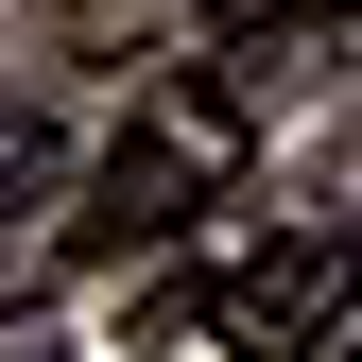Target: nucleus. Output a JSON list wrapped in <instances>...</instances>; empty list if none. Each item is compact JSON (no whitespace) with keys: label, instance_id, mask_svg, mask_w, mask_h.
Listing matches in <instances>:
<instances>
[{"label":"nucleus","instance_id":"f257e3e1","mask_svg":"<svg viewBox=\"0 0 362 362\" xmlns=\"http://www.w3.org/2000/svg\"><path fill=\"white\" fill-rule=\"evenodd\" d=\"M362 310V224H242V242L139 276V328H190L224 362H328Z\"/></svg>","mask_w":362,"mask_h":362},{"label":"nucleus","instance_id":"39448f33","mask_svg":"<svg viewBox=\"0 0 362 362\" xmlns=\"http://www.w3.org/2000/svg\"><path fill=\"white\" fill-rule=\"evenodd\" d=\"M328 362H362V345H328Z\"/></svg>","mask_w":362,"mask_h":362},{"label":"nucleus","instance_id":"f03ea898","mask_svg":"<svg viewBox=\"0 0 362 362\" xmlns=\"http://www.w3.org/2000/svg\"><path fill=\"white\" fill-rule=\"evenodd\" d=\"M242 69H139V121L104 139V173H86V207H69V259H156V242H190V224L242 190Z\"/></svg>","mask_w":362,"mask_h":362},{"label":"nucleus","instance_id":"20e7f679","mask_svg":"<svg viewBox=\"0 0 362 362\" xmlns=\"http://www.w3.org/2000/svg\"><path fill=\"white\" fill-rule=\"evenodd\" d=\"M52 173H69V139L35 104H0V207H52Z\"/></svg>","mask_w":362,"mask_h":362},{"label":"nucleus","instance_id":"7ed1b4c3","mask_svg":"<svg viewBox=\"0 0 362 362\" xmlns=\"http://www.w3.org/2000/svg\"><path fill=\"white\" fill-rule=\"evenodd\" d=\"M362 18V0H207V69H242V52H293V35H328Z\"/></svg>","mask_w":362,"mask_h":362}]
</instances>
